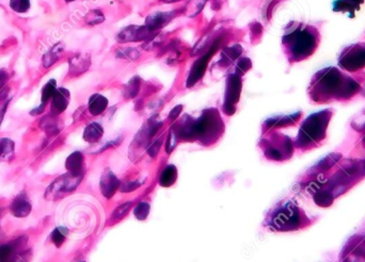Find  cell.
Returning a JSON list of instances; mask_svg holds the SVG:
<instances>
[{
	"instance_id": "cell-15",
	"label": "cell",
	"mask_w": 365,
	"mask_h": 262,
	"mask_svg": "<svg viewBox=\"0 0 365 262\" xmlns=\"http://www.w3.org/2000/svg\"><path fill=\"white\" fill-rule=\"evenodd\" d=\"M173 16H174L173 12L154 13V14H152V15L148 17L146 26H148L151 30H152L153 32H155L156 30L160 29L161 27L166 26L170 22V20L173 18Z\"/></svg>"
},
{
	"instance_id": "cell-38",
	"label": "cell",
	"mask_w": 365,
	"mask_h": 262,
	"mask_svg": "<svg viewBox=\"0 0 365 262\" xmlns=\"http://www.w3.org/2000/svg\"><path fill=\"white\" fill-rule=\"evenodd\" d=\"M121 52L124 58H127L129 60H136L140 56V52L135 49V48H127V49L122 50Z\"/></svg>"
},
{
	"instance_id": "cell-32",
	"label": "cell",
	"mask_w": 365,
	"mask_h": 262,
	"mask_svg": "<svg viewBox=\"0 0 365 262\" xmlns=\"http://www.w3.org/2000/svg\"><path fill=\"white\" fill-rule=\"evenodd\" d=\"M104 19L105 17L104 15H103V13L101 11L93 10L90 13H88V15L86 17V22L89 25H98V24L104 22Z\"/></svg>"
},
{
	"instance_id": "cell-39",
	"label": "cell",
	"mask_w": 365,
	"mask_h": 262,
	"mask_svg": "<svg viewBox=\"0 0 365 262\" xmlns=\"http://www.w3.org/2000/svg\"><path fill=\"white\" fill-rule=\"evenodd\" d=\"M162 144V139H159L158 141H156L153 145H151L149 148H148V153L149 155L152 157V158H155L158 154V151H159L160 149V146Z\"/></svg>"
},
{
	"instance_id": "cell-34",
	"label": "cell",
	"mask_w": 365,
	"mask_h": 262,
	"mask_svg": "<svg viewBox=\"0 0 365 262\" xmlns=\"http://www.w3.org/2000/svg\"><path fill=\"white\" fill-rule=\"evenodd\" d=\"M206 1H208V0H191L190 4L188 5L189 15H192V16L197 15L198 13L203 9V6L205 5Z\"/></svg>"
},
{
	"instance_id": "cell-1",
	"label": "cell",
	"mask_w": 365,
	"mask_h": 262,
	"mask_svg": "<svg viewBox=\"0 0 365 262\" xmlns=\"http://www.w3.org/2000/svg\"><path fill=\"white\" fill-rule=\"evenodd\" d=\"M359 85L334 67H328L314 76L311 85V96L316 101L330 99H347L355 95Z\"/></svg>"
},
{
	"instance_id": "cell-19",
	"label": "cell",
	"mask_w": 365,
	"mask_h": 262,
	"mask_svg": "<svg viewBox=\"0 0 365 262\" xmlns=\"http://www.w3.org/2000/svg\"><path fill=\"white\" fill-rule=\"evenodd\" d=\"M63 49H64V46L61 43L53 45L51 49L44 54L43 66L45 68L52 66L60 59V56H61V53L63 52Z\"/></svg>"
},
{
	"instance_id": "cell-37",
	"label": "cell",
	"mask_w": 365,
	"mask_h": 262,
	"mask_svg": "<svg viewBox=\"0 0 365 262\" xmlns=\"http://www.w3.org/2000/svg\"><path fill=\"white\" fill-rule=\"evenodd\" d=\"M141 185V182L139 181H125L124 183H121V191L124 193L127 192H133L135 190H137Z\"/></svg>"
},
{
	"instance_id": "cell-14",
	"label": "cell",
	"mask_w": 365,
	"mask_h": 262,
	"mask_svg": "<svg viewBox=\"0 0 365 262\" xmlns=\"http://www.w3.org/2000/svg\"><path fill=\"white\" fill-rule=\"evenodd\" d=\"M84 155L80 151H74L67 157L65 161V169L67 173L76 176H84Z\"/></svg>"
},
{
	"instance_id": "cell-2",
	"label": "cell",
	"mask_w": 365,
	"mask_h": 262,
	"mask_svg": "<svg viewBox=\"0 0 365 262\" xmlns=\"http://www.w3.org/2000/svg\"><path fill=\"white\" fill-rule=\"evenodd\" d=\"M222 128L223 124L218 111L215 109H209L205 110L200 119L184 123V125L178 130L177 135L187 141L198 139L209 143L216 139L222 131Z\"/></svg>"
},
{
	"instance_id": "cell-42",
	"label": "cell",
	"mask_w": 365,
	"mask_h": 262,
	"mask_svg": "<svg viewBox=\"0 0 365 262\" xmlns=\"http://www.w3.org/2000/svg\"><path fill=\"white\" fill-rule=\"evenodd\" d=\"M182 109H183V107H182V106H177V107H175L174 109H172V110H171V112H170V114H169V119H170L171 121L176 120L177 117H178V115L181 114Z\"/></svg>"
},
{
	"instance_id": "cell-6",
	"label": "cell",
	"mask_w": 365,
	"mask_h": 262,
	"mask_svg": "<svg viewBox=\"0 0 365 262\" xmlns=\"http://www.w3.org/2000/svg\"><path fill=\"white\" fill-rule=\"evenodd\" d=\"M82 177L84 176H76L71 173H66L56 178L46 189L45 198L48 201H53V199L68 194L78 187L82 180Z\"/></svg>"
},
{
	"instance_id": "cell-24",
	"label": "cell",
	"mask_w": 365,
	"mask_h": 262,
	"mask_svg": "<svg viewBox=\"0 0 365 262\" xmlns=\"http://www.w3.org/2000/svg\"><path fill=\"white\" fill-rule=\"evenodd\" d=\"M57 89V82L54 79H52L47 82L42 89V95H41V105L46 107Z\"/></svg>"
},
{
	"instance_id": "cell-23",
	"label": "cell",
	"mask_w": 365,
	"mask_h": 262,
	"mask_svg": "<svg viewBox=\"0 0 365 262\" xmlns=\"http://www.w3.org/2000/svg\"><path fill=\"white\" fill-rule=\"evenodd\" d=\"M300 117V113H296L293 115H288V116H282V117H277V119H270L266 122V125L268 127H280V126H287L291 125V124L295 123Z\"/></svg>"
},
{
	"instance_id": "cell-17",
	"label": "cell",
	"mask_w": 365,
	"mask_h": 262,
	"mask_svg": "<svg viewBox=\"0 0 365 262\" xmlns=\"http://www.w3.org/2000/svg\"><path fill=\"white\" fill-rule=\"evenodd\" d=\"M107 107L108 100L101 94H94L89 99V111L94 116L102 114L107 109Z\"/></svg>"
},
{
	"instance_id": "cell-41",
	"label": "cell",
	"mask_w": 365,
	"mask_h": 262,
	"mask_svg": "<svg viewBox=\"0 0 365 262\" xmlns=\"http://www.w3.org/2000/svg\"><path fill=\"white\" fill-rule=\"evenodd\" d=\"M9 80V73L5 71H0V89L5 87V84Z\"/></svg>"
},
{
	"instance_id": "cell-20",
	"label": "cell",
	"mask_w": 365,
	"mask_h": 262,
	"mask_svg": "<svg viewBox=\"0 0 365 262\" xmlns=\"http://www.w3.org/2000/svg\"><path fill=\"white\" fill-rule=\"evenodd\" d=\"M15 144L8 137H1L0 139V161L11 160L14 156Z\"/></svg>"
},
{
	"instance_id": "cell-12",
	"label": "cell",
	"mask_w": 365,
	"mask_h": 262,
	"mask_svg": "<svg viewBox=\"0 0 365 262\" xmlns=\"http://www.w3.org/2000/svg\"><path fill=\"white\" fill-rule=\"evenodd\" d=\"M70 103V92L64 87H59L52 98V115L56 116L65 111Z\"/></svg>"
},
{
	"instance_id": "cell-36",
	"label": "cell",
	"mask_w": 365,
	"mask_h": 262,
	"mask_svg": "<svg viewBox=\"0 0 365 262\" xmlns=\"http://www.w3.org/2000/svg\"><path fill=\"white\" fill-rule=\"evenodd\" d=\"M176 144H177V133L173 129H172L170 131L169 136L167 139V143H166V150L168 154H171L172 151H173V149L176 146Z\"/></svg>"
},
{
	"instance_id": "cell-21",
	"label": "cell",
	"mask_w": 365,
	"mask_h": 262,
	"mask_svg": "<svg viewBox=\"0 0 365 262\" xmlns=\"http://www.w3.org/2000/svg\"><path fill=\"white\" fill-rule=\"evenodd\" d=\"M177 178V170L174 165H168V167L162 171L159 178V183L161 187L169 188L176 181Z\"/></svg>"
},
{
	"instance_id": "cell-28",
	"label": "cell",
	"mask_w": 365,
	"mask_h": 262,
	"mask_svg": "<svg viewBox=\"0 0 365 262\" xmlns=\"http://www.w3.org/2000/svg\"><path fill=\"white\" fill-rule=\"evenodd\" d=\"M341 158L342 156L337 155V154L329 155L325 158V159L321 160L317 165H316V169H319V171H327L330 168H332L333 165L341 159Z\"/></svg>"
},
{
	"instance_id": "cell-10",
	"label": "cell",
	"mask_w": 365,
	"mask_h": 262,
	"mask_svg": "<svg viewBox=\"0 0 365 262\" xmlns=\"http://www.w3.org/2000/svg\"><path fill=\"white\" fill-rule=\"evenodd\" d=\"M154 32L148 26H130L120 32L118 40L120 42H136V41L149 40Z\"/></svg>"
},
{
	"instance_id": "cell-25",
	"label": "cell",
	"mask_w": 365,
	"mask_h": 262,
	"mask_svg": "<svg viewBox=\"0 0 365 262\" xmlns=\"http://www.w3.org/2000/svg\"><path fill=\"white\" fill-rule=\"evenodd\" d=\"M333 199L334 197L331 193L326 189L318 190L314 195V202L320 207H329L330 205H332Z\"/></svg>"
},
{
	"instance_id": "cell-5",
	"label": "cell",
	"mask_w": 365,
	"mask_h": 262,
	"mask_svg": "<svg viewBox=\"0 0 365 262\" xmlns=\"http://www.w3.org/2000/svg\"><path fill=\"white\" fill-rule=\"evenodd\" d=\"M306 222L305 216L294 203L288 202L277 209L271 218V228L278 231H293L300 228Z\"/></svg>"
},
{
	"instance_id": "cell-44",
	"label": "cell",
	"mask_w": 365,
	"mask_h": 262,
	"mask_svg": "<svg viewBox=\"0 0 365 262\" xmlns=\"http://www.w3.org/2000/svg\"><path fill=\"white\" fill-rule=\"evenodd\" d=\"M166 1H167V0H166Z\"/></svg>"
},
{
	"instance_id": "cell-22",
	"label": "cell",
	"mask_w": 365,
	"mask_h": 262,
	"mask_svg": "<svg viewBox=\"0 0 365 262\" xmlns=\"http://www.w3.org/2000/svg\"><path fill=\"white\" fill-rule=\"evenodd\" d=\"M243 52V48L239 45H234L232 47H228L226 49L223 50L222 58L220 60L219 63H223L224 65L232 63L233 61H235L240 54Z\"/></svg>"
},
{
	"instance_id": "cell-7",
	"label": "cell",
	"mask_w": 365,
	"mask_h": 262,
	"mask_svg": "<svg viewBox=\"0 0 365 262\" xmlns=\"http://www.w3.org/2000/svg\"><path fill=\"white\" fill-rule=\"evenodd\" d=\"M339 64L348 72H356L365 66V44H355L347 47L341 54Z\"/></svg>"
},
{
	"instance_id": "cell-26",
	"label": "cell",
	"mask_w": 365,
	"mask_h": 262,
	"mask_svg": "<svg viewBox=\"0 0 365 262\" xmlns=\"http://www.w3.org/2000/svg\"><path fill=\"white\" fill-rule=\"evenodd\" d=\"M68 233L67 228L63 226H59L54 228L51 234V239L52 242L54 244L56 247H60L62 244L64 243V241L66 239V236Z\"/></svg>"
},
{
	"instance_id": "cell-18",
	"label": "cell",
	"mask_w": 365,
	"mask_h": 262,
	"mask_svg": "<svg viewBox=\"0 0 365 262\" xmlns=\"http://www.w3.org/2000/svg\"><path fill=\"white\" fill-rule=\"evenodd\" d=\"M103 134H104V129L101 126V124L91 123L84 131V140L88 143H96L102 139Z\"/></svg>"
},
{
	"instance_id": "cell-29",
	"label": "cell",
	"mask_w": 365,
	"mask_h": 262,
	"mask_svg": "<svg viewBox=\"0 0 365 262\" xmlns=\"http://www.w3.org/2000/svg\"><path fill=\"white\" fill-rule=\"evenodd\" d=\"M150 209H151V206L149 203L147 202L139 203L135 207L134 215L137 218V219L144 220V219H147V218L149 217Z\"/></svg>"
},
{
	"instance_id": "cell-27",
	"label": "cell",
	"mask_w": 365,
	"mask_h": 262,
	"mask_svg": "<svg viewBox=\"0 0 365 262\" xmlns=\"http://www.w3.org/2000/svg\"><path fill=\"white\" fill-rule=\"evenodd\" d=\"M9 89L10 88L6 87H4L2 89H0V126H1L4 114L6 112V109H8L9 102H10V98L8 97Z\"/></svg>"
},
{
	"instance_id": "cell-40",
	"label": "cell",
	"mask_w": 365,
	"mask_h": 262,
	"mask_svg": "<svg viewBox=\"0 0 365 262\" xmlns=\"http://www.w3.org/2000/svg\"><path fill=\"white\" fill-rule=\"evenodd\" d=\"M344 1H345L350 6V9L355 12L357 9H359L360 4L364 2V0H344Z\"/></svg>"
},
{
	"instance_id": "cell-13",
	"label": "cell",
	"mask_w": 365,
	"mask_h": 262,
	"mask_svg": "<svg viewBox=\"0 0 365 262\" xmlns=\"http://www.w3.org/2000/svg\"><path fill=\"white\" fill-rule=\"evenodd\" d=\"M32 210L31 203L26 196V194H19L17 195L10 206V211L13 217L23 218L28 217Z\"/></svg>"
},
{
	"instance_id": "cell-9",
	"label": "cell",
	"mask_w": 365,
	"mask_h": 262,
	"mask_svg": "<svg viewBox=\"0 0 365 262\" xmlns=\"http://www.w3.org/2000/svg\"><path fill=\"white\" fill-rule=\"evenodd\" d=\"M220 42H221V40L219 39L218 41H216V42L210 46L209 51L206 52L203 57H201L199 60H197V62L194 64V66H192L188 78H187V84H186L187 87H194L197 84V82L203 77L206 70H208L209 62L212 58L213 53L216 52V50H218Z\"/></svg>"
},
{
	"instance_id": "cell-35",
	"label": "cell",
	"mask_w": 365,
	"mask_h": 262,
	"mask_svg": "<svg viewBox=\"0 0 365 262\" xmlns=\"http://www.w3.org/2000/svg\"><path fill=\"white\" fill-rule=\"evenodd\" d=\"M252 67V62L250 59L243 58L238 62L237 67H236V74L237 75H244L246 72H248Z\"/></svg>"
},
{
	"instance_id": "cell-16",
	"label": "cell",
	"mask_w": 365,
	"mask_h": 262,
	"mask_svg": "<svg viewBox=\"0 0 365 262\" xmlns=\"http://www.w3.org/2000/svg\"><path fill=\"white\" fill-rule=\"evenodd\" d=\"M91 61L90 56L88 54H77L70 59V74L80 75L85 73L90 67Z\"/></svg>"
},
{
	"instance_id": "cell-11",
	"label": "cell",
	"mask_w": 365,
	"mask_h": 262,
	"mask_svg": "<svg viewBox=\"0 0 365 262\" xmlns=\"http://www.w3.org/2000/svg\"><path fill=\"white\" fill-rule=\"evenodd\" d=\"M100 187L103 196L105 198H111L115 194V192L120 189L121 181L111 171L108 170L101 178Z\"/></svg>"
},
{
	"instance_id": "cell-33",
	"label": "cell",
	"mask_w": 365,
	"mask_h": 262,
	"mask_svg": "<svg viewBox=\"0 0 365 262\" xmlns=\"http://www.w3.org/2000/svg\"><path fill=\"white\" fill-rule=\"evenodd\" d=\"M130 207H132V203H130V202H127L125 204L120 205L118 207V208H116L113 211L112 218H114V219H121V218H123L128 213V211L130 209Z\"/></svg>"
},
{
	"instance_id": "cell-30",
	"label": "cell",
	"mask_w": 365,
	"mask_h": 262,
	"mask_svg": "<svg viewBox=\"0 0 365 262\" xmlns=\"http://www.w3.org/2000/svg\"><path fill=\"white\" fill-rule=\"evenodd\" d=\"M10 8L16 13H25L30 9V0H10Z\"/></svg>"
},
{
	"instance_id": "cell-31",
	"label": "cell",
	"mask_w": 365,
	"mask_h": 262,
	"mask_svg": "<svg viewBox=\"0 0 365 262\" xmlns=\"http://www.w3.org/2000/svg\"><path fill=\"white\" fill-rule=\"evenodd\" d=\"M140 87V78L139 77H134L132 80L129 81V84L126 88V97L127 98H134L137 96L138 92H139Z\"/></svg>"
},
{
	"instance_id": "cell-4",
	"label": "cell",
	"mask_w": 365,
	"mask_h": 262,
	"mask_svg": "<svg viewBox=\"0 0 365 262\" xmlns=\"http://www.w3.org/2000/svg\"><path fill=\"white\" fill-rule=\"evenodd\" d=\"M331 116L332 113L330 110L310 115L299 130L297 145L299 147H308L325 139L326 130Z\"/></svg>"
},
{
	"instance_id": "cell-8",
	"label": "cell",
	"mask_w": 365,
	"mask_h": 262,
	"mask_svg": "<svg viewBox=\"0 0 365 262\" xmlns=\"http://www.w3.org/2000/svg\"><path fill=\"white\" fill-rule=\"evenodd\" d=\"M242 78L237 74H232L229 76L228 82H226L225 95H224V103H223V111L225 114L233 115L235 113V106L239 101L240 94H242Z\"/></svg>"
},
{
	"instance_id": "cell-43",
	"label": "cell",
	"mask_w": 365,
	"mask_h": 262,
	"mask_svg": "<svg viewBox=\"0 0 365 262\" xmlns=\"http://www.w3.org/2000/svg\"><path fill=\"white\" fill-rule=\"evenodd\" d=\"M0 218H1V210H0ZM3 237V233H2V230L0 229V239H1Z\"/></svg>"
},
{
	"instance_id": "cell-3",
	"label": "cell",
	"mask_w": 365,
	"mask_h": 262,
	"mask_svg": "<svg viewBox=\"0 0 365 262\" xmlns=\"http://www.w3.org/2000/svg\"><path fill=\"white\" fill-rule=\"evenodd\" d=\"M318 32L313 27L298 24L283 37V44L291 53V57L300 61L313 54L318 44Z\"/></svg>"
}]
</instances>
